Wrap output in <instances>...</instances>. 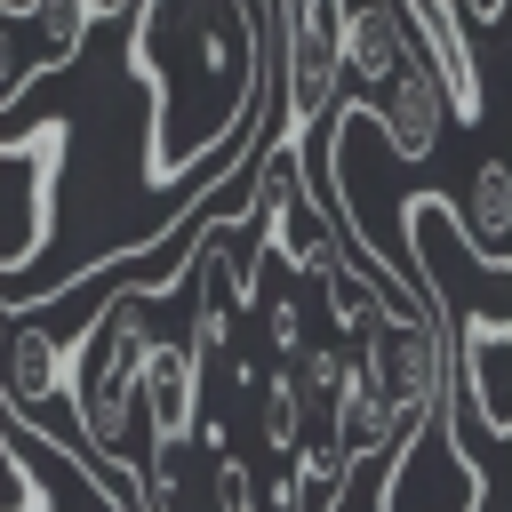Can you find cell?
<instances>
[{
  "mask_svg": "<svg viewBox=\"0 0 512 512\" xmlns=\"http://www.w3.org/2000/svg\"><path fill=\"white\" fill-rule=\"evenodd\" d=\"M128 72L152 88L144 176H224L248 160L256 128L280 112L272 0H136Z\"/></svg>",
  "mask_w": 512,
  "mask_h": 512,
  "instance_id": "cell-1",
  "label": "cell"
},
{
  "mask_svg": "<svg viewBox=\"0 0 512 512\" xmlns=\"http://www.w3.org/2000/svg\"><path fill=\"white\" fill-rule=\"evenodd\" d=\"M144 360H152L144 296H112L96 312V328L80 336V368H72V424L104 472H128V416L144 392Z\"/></svg>",
  "mask_w": 512,
  "mask_h": 512,
  "instance_id": "cell-2",
  "label": "cell"
},
{
  "mask_svg": "<svg viewBox=\"0 0 512 512\" xmlns=\"http://www.w3.org/2000/svg\"><path fill=\"white\" fill-rule=\"evenodd\" d=\"M64 144H72V128H64V120H40V128H24L16 144H0V280H8V272H24V264L48 248Z\"/></svg>",
  "mask_w": 512,
  "mask_h": 512,
  "instance_id": "cell-3",
  "label": "cell"
},
{
  "mask_svg": "<svg viewBox=\"0 0 512 512\" xmlns=\"http://www.w3.org/2000/svg\"><path fill=\"white\" fill-rule=\"evenodd\" d=\"M96 0H0V112L40 80L64 72L88 48Z\"/></svg>",
  "mask_w": 512,
  "mask_h": 512,
  "instance_id": "cell-4",
  "label": "cell"
},
{
  "mask_svg": "<svg viewBox=\"0 0 512 512\" xmlns=\"http://www.w3.org/2000/svg\"><path fill=\"white\" fill-rule=\"evenodd\" d=\"M448 328H456V400L496 440H512V312L480 304V312H464Z\"/></svg>",
  "mask_w": 512,
  "mask_h": 512,
  "instance_id": "cell-5",
  "label": "cell"
},
{
  "mask_svg": "<svg viewBox=\"0 0 512 512\" xmlns=\"http://www.w3.org/2000/svg\"><path fill=\"white\" fill-rule=\"evenodd\" d=\"M136 408L152 416V456H160V448H184L192 408H200V360H192V344H152Z\"/></svg>",
  "mask_w": 512,
  "mask_h": 512,
  "instance_id": "cell-6",
  "label": "cell"
},
{
  "mask_svg": "<svg viewBox=\"0 0 512 512\" xmlns=\"http://www.w3.org/2000/svg\"><path fill=\"white\" fill-rule=\"evenodd\" d=\"M456 224H464V256H480L488 272H512V160L472 168V192H464Z\"/></svg>",
  "mask_w": 512,
  "mask_h": 512,
  "instance_id": "cell-7",
  "label": "cell"
},
{
  "mask_svg": "<svg viewBox=\"0 0 512 512\" xmlns=\"http://www.w3.org/2000/svg\"><path fill=\"white\" fill-rule=\"evenodd\" d=\"M0 512H48V496H40V480L24 472V456L0 440Z\"/></svg>",
  "mask_w": 512,
  "mask_h": 512,
  "instance_id": "cell-8",
  "label": "cell"
},
{
  "mask_svg": "<svg viewBox=\"0 0 512 512\" xmlns=\"http://www.w3.org/2000/svg\"><path fill=\"white\" fill-rule=\"evenodd\" d=\"M96 16H120V24H128V16H136V0H96Z\"/></svg>",
  "mask_w": 512,
  "mask_h": 512,
  "instance_id": "cell-9",
  "label": "cell"
}]
</instances>
